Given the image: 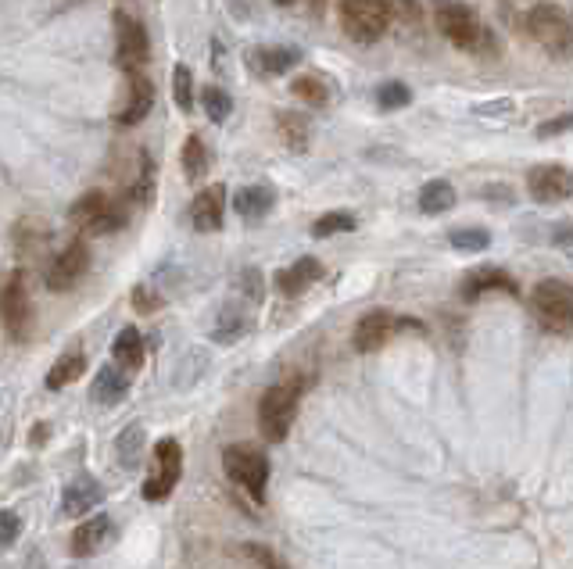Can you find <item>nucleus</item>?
<instances>
[{
    "mask_svg": "<svg viewBox=\"0 0 573 569\" xmlns=\"http://www.w3.org/2000/svg\"><path fill=\"white\" fill-rule=\"evenodd\" d=\"M434 22L441 29V36L459 51L484 54V58H488V51H495V36L488 33V26L477 18V11L459 4V0H437Z\"/></svg>",
    "mask_w": 573,
    "mask_h": 569,
    "instance_id": "f257e3e1",
    "label": "nucleus"
},
{
    "mask_svg": "<svg viewBox=\"0 0 573 569\" xmlns=\"http://www.w3.org/2000/svg\"><path fill=\"white\" fill-rule=\"evenodd\" d=\"M301 394H305V383L301 380L276 383V387H269V391L262 394V401H258V430H262V437H266L269 444L287 441L294 419H298Z\"/></svg>",
    "mask_w": 573,
    "mask_h": 569,
    "instance_id": "f03ea898",
    "label": "nucleus"
},
{
    "mask_svg": "<svg viewBox=\"0 0 573 569\" xmlns=\"http://www.w3.org/2000/svg\"><path fill=\"white\" fill-rule=\"evenodd\" d=\"M223 469L251 502H266L269 487V459L255 444H230L223 451Z\"/></svg>",
    "mask_w": 573,
    "mask_h": 569,
    "instance_id": "7ed1b4c3",
    "label": "nucleus"
},
{
    "mask_svg": "<svg viewBox=\"0 0 573 569\" xmlns=\"http://www.w3.org/2000/svg\"><path fill=\"white\" fill-rule=\"evenodd\" d=\"M527 33L538 43L541 51H548L552 58H566L573 47V29H570V15L566 8L545 0V4H534L527 11Z\"/></svg>",
    "mask_w": 573,
    "mask_h": 569,
    "instance_id": "20e7f679",
    "label": "nucleus"
},
{
    "mask_svg": "<svg viewBox=\"0 0 573 569\" xmlns=\"http://www.w3.org/2000/svg\"><path fill=\"white\" fill-rule=\"evenodd\" d=\"M394 22V8L387 0H341V29L355 43H377Z\"/></svg>",
    "mask_w": 573,
    "mask_h": 569,
    "instance_id": "39448f33",
    "label": "nucleus"
},
{
    "mask_svg": "<svg viewBox=\"0 0 573 569\" xmlns=\"http://www.w3.org/2000/svg\"><path fill=\"white\" fill-rule=\"evenodd\" d=\"M531 312L548 333L566 337L573 326V287L566 280H541L531 290Z\"/></svg>",
    "mask_w": 573,
    "mask_h": 569,
    "instance_id": "423d86ee",
    "label": "nucleus"
},
{
    "mask_svg": "<svg viewBox=\"0 0 573 569\" xmlns=\"http://www.w3.org/2000/svg\"><path fill=\"white\" fill-rule=\"evenodd\" d=\"M183 476V448L180 441H172V437H162V441L154 444V476L144 480V502H165L176 484H180Z\"/></svg>",
    "mask_w": 573,
    "mask_h": 569,
    "instance_id": "0eeeda50",
    "label": "nucleus"
},
{
    "mask_svg": "<svg viewBox=\"0 0 573 569\" xmlns=\"http://www.w3.org/2000/svg\"><path fill=\"white\" fill-rule=\"evenodd\" d=\"M0 319H4V330L15 340H29V330H33V301H29L26 276L22 272H15L0 287Z\"/></svg>",
    "mask_w": 573,
    "mask_h": 569,
    "instance_id": "6e6552de",
    "label": "nucleus"
},
{
    "mask_svg": "<svg viewBox=\"0 0 573 569\" xmlns=\"http://www.w3.org/2000/svg\"><path fill=\"white\" fill-rule=\"evenodd\" d=\"M115 33H119V51H115L119 68L126 76L144 72L147 58H151V43H147L144 26L133 15H126V11H115Z\"/></svg>",
    "mask_w": 573,
    "mask_h": 569,
    "instance_id": "1a4fd4ad",
    "label": "nucleus"
},
{
    "mask_svg": "<svg viewBox=\"0 0 573 569\" xmlns=\"http://www.w3.org/2000/svg\"><path fill=\"white\" fill-rule=\"evenodd\" d=\"M86 269H90V247H86V240L79 237L47 265V287H51L54 294H65V290H72L79 280H83Z\"/></svg>",
    "mask_w": 573,
    "mask_h": 569,
    "instance_id": "9d476101",
    "label": "nucleus"
},
{
    "mask_svg": "<svg viewBox=\"0 0 573 569\" xmlns=\"http://www.w3.org/2000/svg\"><path fill=\"white\" fill-rule=\"evenodd\" d=\"M527 190L538 204H559L573 194V179L566 165H534L527 176Z\"/></svg>",
    "mask_w": 573,
    "mask_h": 569,
    "instance_id": "9b49d317",
    "label": "nucleus"
},
{
    "mask_svg": "<svg viewBox=\"0 0 573 569\" xmlns=\"http://www.w3.org/2000/svg\"><path fill=\"white\" fill-rule=\"evenodd\" d=\"M398 333V315H391L387 308H373V312H366L355 323V333H351V344H355V351H362V355H369V351L384 348L387 340Z\"/></svg>",
    "mask_w": 573,
    "mask_h": 569,
    "instance_id": "f8f14e48",
    "label": "nucleus"
},
{
    "mask_svg": "<svg viewBox=\"0 0 573 569\" xmlns=\"http://www.w3.org/2000/svg\"><path fill=\"white\" fill-rule=\"evenodd\" d=\"M226 219V187L223 183H212L190 204V222H194L197 233H219Z\"/></svg>",
    "mask_w": 573,
    "mask_h": 569,
    "instance_id": "ddd939ff",
    "label": "nucleus"
},
{
    "mask_svg": "<svg viewBox=\"0 0 573 569\" xmlns=\"http://www.w3.org/2000/svg\"><path fill=\"white\" fill-rule=\"evenodd\" d=\"M101 502H104V484L97 476H79V480H72V484L61 491V512L69 519L90 516Z\"/></svg>",
    "mask_w": 573,
    "mask_h": 569,
    "instance_id": "4468645a",
    "label": "nucleus"
},
{
    "mask_svg": "<svg viewBox=\"0 0 573 569\" xmlns=\"http://www.w3.org/2000/svg\"><path fill=\"white\" fill-rule=\"evenodd\" d=\"M108 537H112V516L97 512V516L83 519L76 527V534H72V555H76V559H86V555L101 552Z\"/></svg>",
    "mask_w": 573,
    "mask_h": 569,
    "instance_id": "2eb2a0df",
    "label": "nucleus"
},
{
    "mask_svg": "<svg viewBox=\"0 0 573 569\" xmlns=\"http://www.w3.org/2000/svg\"><path fill=\"white\" fill-rule=\"evenodd\" d=\"M488 290H502V294H509V298H516L520 294V283L509 276V272L502 269H477L466 276V283H462V298L466 301H477L480 294H488Z\"/></svg>",
    "mask_w": 573,
    "mask_h": 569,
    "instance_id": "dca6fc26",
    "label": "nucleus"
},
{
    "mask_svg": "<svg viewBox=\"0 0 573 569\" xmlns=\"http://www.w3.org/2000/svg\"><path fill=\"white\" fill-rule=\"evenodd\" d=\"M151 104H154V83L144 72H133V76H129V101L126 108L119 111V122L122 126H137V122L147 119Z\"/></svg>",
    "mask_w": 573,
    "mask_h": 569,
    "instance_id": "f3484780",
    "label": "nucleus"
},
{
    "mask_svg": "<svg viewBox=\"0 0 573 569\" xmlns=\"http://www.w3.org/2000/svg\"><path fill=\"white\" fill-rule=\"evenodd\" d=\"M273 204H276V194H273V187H266V183H255V187H244L233 194V212L248 222L266 219V215L273 212Z\"/></svg>",
    "mask_w": 573,
    "mask_h": 569,
    "instance_id": "a211bd4d",
    "label": "nucleus"
},
{
    "mask_svg": "<svg viewBox=\"0 0 573 569\" xmlns=\"http://www.w3.org/2000/svg\"><path fill=\"white\" fill-rule=\"evenodd\" d=\"M301 61V51L298 47H255L248 54V65L262 76H283V72H291L294 65Z\"/></svg>",
    "mask_w": 573,
    "mask_h": 569,
    "instance_id": "6ab92c4d",
    "label": "nucleus"
},
{
    "mask_svg": "<svg viewBox=\"0 0 573 569\" xmlns=\"http://www.w3.org/2000/svg\"><path fill=\"white\" fill-rule=\"evenodd\" d=\"M319 276H323V265H319L316 258H298L291 269L276 272V287H280V294H287V298H298Z\"/></svg>",
    "mask_w": 573,
    "mask_h": 569,
    "instance_id": "aec40b11",
    "label": "nucleus"
},
{
    "mask_svg": "<svg viewBox=\"0 0 573 569\" xmlns=\"http://www.w3.org/2000/svg\"><path fill=\"white\" fill-rule=\"evenodd\" d=\"M112 358L122 373H137V369L144 366V337H140L137 326L119 330V337H115L112 344Z\"/></svg>",
    "mask_w": 573,
    "mask_h": 569,
    "instance_id": "412c9836",
    "label": "nucleus"
},
{
    "mask_svg": "<svg viewBox=\"0 0 573 569\" xmlns=\"http://www.w3.org/2000/svg\"><path fill=\"white\" fill-rule=\"evenodd\" d=\"M90 394H94V401H101V405H119L129 394V376L122 373L119 366H101L94 376Z\"/></svg>",
    "mask_w": 573,
    "mask_h": 569,
    "instance_id": "4be33fe9",
    "label": "nucleus"
},
{
    "mask_svg": "<svg viewBox=\"0 0 573 569\" xmlns=\"http://www.w3.org/2000/svg\"><path fill=\"white\" fill-rule=\"evenodd\" d=\"M83 373H86V355L76 348V351H69V355H61L51 366V373H47V387H51V391H61V387L76 383Z\"/></svg>",
    "mask_w": 573,
    "mask_h": 569,
    "instance_id": "5701e85b",
    "label": "nucleus"
},
{
    "mask_svg": "<svg viewBox=\"0 0 573 569\" xmlns=\"http://www.w3.org/2000/svg\"><path fill=\"white\" fill-rule=\"evenodd\" d=\"M251 319L240 308H223L219 312V323L212 326V340L215 344H237L240 337H248Z\"/></svg>",
    "mask_w": 573,
    "mask_h": 569,
    "instance_id": "b1692460",
    "label": "nucleus"
},
{
    "mask_svg": "<svg viewBox=\"0 0 573 569\" xmlns=\"http://www.w3.org/2000/svg\"><path fill=\"white\" fill-rule=\"evenodd\" d=\"M455 204V187L448 179H430L420 190V212L423 215H445Z\"/></svg>",
    "mask_w": 573,
    "mask_h": 569,
    "instance_id": "393cba45",
    "label": "nucleus"
},
{
    "mask_svg": "<svg viewBox=\"0 0 573 569\" xmlns=\"http://www.w3.org/2000/svg\"><path fill=\"white\" fill-rule=\"evenodd\" d=\"M276 133L291 151H305L308 147V119L298 111H280L276 115Z\"/></svg>",
    "mask_w": 573,
    "mask_h": 569,
    "instance_id": "a878e982",
    "label": "nucleus"
},
{
    "mask_svg": "<svg viewBox=\"0 0 573 569\" xmlns=\"http://www.w3.org/2000/svg\"><path fill=\"white\" fill-rule=\"evenodd\" d=\"M115 455H119L122 469H137L140 455H144V426L140 423L126 426L119 434V441H115Z\"/></svg>",
    "mask_w": 573,
    "mask_h": 569,
    "instance_id": "bb28decb",
    "label": "nucleus"
},
{
    "mask_svg": "<svg viewBox=\"0 0 573 569\" xmlns=\"http://www.w3.org/2000/svg\"><path fill=\"white\" fill-rule=\"evenodd\" d=\"M108 204H112V197L108 194H101V190H90V194H83L76 204H72V222H76L79 230H86L90 222L97 219V215H104L108 212Z\"/></svg>",
    "mask_w": 573,
    "mask_h": 569,
    "instance_id": "cd10ccee",
    "label": "nucleus"
},
{
    "mask_svg": "<svg viewBox=\"0 0 573 569\" xmlns=\"http://www.w3.org/2000/svg\"><path fill=\"white\" fill-rule=\"evenodd\" d=\"M294 97H301V101L308 104V108H323L326 101H330V86H326V79L319 76H298L291 83Z\"/></svg>",
    "mask_w": 573,
    "mask_h": 569,
    "instance_id": "c85d7f7f",
    "label": "nucleus"
},
{
    "mask_svg": "<svg viewBox=\"0 0 573 569\" xmlns=\"http://www.w3.org/2000/svg\"><path fill=\"white\" fill-rule=\"evenodd\" d=\"M183 172H187V179H194V183L208 172V151L201 136H187V144H183Z\"/></svg>",
    "mask_w": 573,
    "mask_h": 569,
    "instance_id": "c756f323",
    "label": "nucleus"
},
{
    "mask_svg": "<svg viewBox=\"0 0 573 569\" xmlns=\"http://www.w3.org/2000/svg\"><path fill=\"white\" fill-rule=\"evenodd\" d=\"M448 244H452L455 251H462V255H480V251H488L491 233L480 230V226H466V230H452Z\"/></svg>",
    "mask_w": 573,
    "mask_h": 569,
    "instance_id": "7c9ffc66",
    "label": "nucleus"
},
{
    "mask_svg": "<svg viewBox=\"0 0 573 569\" xmlns=\"http://www.w3.org/2000/svg\"><path fill=\"white\" fill-rule=\"evenodd\" d=\"M201 104H205L208 119L212 122H226L230 119V111H233V97L226 94L223 86H205V90H201Z\"/></svg>",
    "mask_w": 573,
    "mask_h": 569,
    "instance_id": "2f4dec72",
    "label": "nucleus"
},
{
    "mask_svg": "<svg viewBox=\"0 0 573 569\" xmlns=\"http://www.w3.org/2000/svg\"><path fill=\"white\" fill-rule=\"evenodd\" d=\"M355 230V215L351 212H326L312 222V237H337V233Z\"/></svg>",
    "mask_w": 573,
    "mask_h": 569,
    "instance_id": "473e14b6",
    "label": "nucleus"
},
{
    "mask_svg": "<svg viewBox=\"0 0 573 569\" xmlns=\"http://www.w3.org/2000/svg\"><path fill=\"white\" fill-rule=\"evenodd\" d=\"M172 97L180 104V111H194V76L187 65L172 68Z\"/></svg>",
    "mask_w": 573,
    "mask_h": 569,
    "instance_id": "72a5a7b5",
    "label": "nucleus"
},
{
    "mask_svg": "<svg viewBox=\"0 0 573 569\" xmlns=\"http://www.w3.org/2000/svg\"><path fill=\"white\" fill-rule=\"evenodd\" d=\"M122 226H126V212H122L119 204H108V212L97 215L83 233H90V237H108V233L122 230Z\"/></svg>",
    "mask_w": 573,
    "mask_h": 569,
    "instance_id": "f704fd0d",
    "label": "nucleus"
},
{
    "mask_svg": "<svg viewBox=\"0 0 573 569\" xmlns=\"http://www.w3.org/2000/svg\"><path fill=\"white\" fill-rule=\"evenodd\" d=\"M409 101H412V90L405 83H384L377 90V104L384 111H398V108H405Z\"/></svg>",
    "mask_w": 573,
    "mask_h": 569,
    "instance_id": "c9c22d12",
    "label": "nucleus"
},
{
    "mask_svg": "<svg viewBox=\"0 0 573 569\" xmlns=\"http://www.w3.org/2000/svg\"><path fill=\"white\" fill-rule=\"evenodd\" d=\"M244 555H248L255 566H262V569H287L280 559L273 555V548H266V544H255V541H248L244 544Z\"/></svg>",
    "mask_w": 573,
    "mask_h": 569,
    "instance_id": "e433bc0d",
    "label": "nucleus"
},
{
    "mask_svg": "<svg viewBox=\"0 0 573 569\" xmlns=\"http://www.w3.org/2000/svg\"><path fill=\"white\" fill-rule=\"evenodd\" d=\"M18 534H22V519H18V512L0 509V544L8 548V544L18 541Z\"/></svg>",
    "mask_w": 573,
    "mask_h": 569,
    "instance_id": "4c0bfd02",
    "label": "nucleus"
},
{
    "mask_svg": "<svg viewBox=\"0 0 573 569\" xmlns=\"http://www.w3.org/2000/svg\"><path fill=\"white\" fill-rule=\"evenodd\" d=\"M165 301L158 298V294H154L151 287H137L133 290V308H137L140 315H151V312H158V308H162Z\"/></svg>",
    "mask_w": 573,
    "mask_h": 569,
    "instance_id": "58836bf2",
    "label": "nucleus"
},
{
    "mask_svg": "<svg viewBox=\"0 0 573 569\" xmlns=\"http://www.w3.org/2000/svg\"><path fill=\"white\" fill-rule=\"evenodd\" d=\"M133 197H137L140 204H151L154 201V165L144 158V172H140V183L133 187Z\"/></svg>",
    "mask_w": 573,
    "mask_h": 569,
    "instance_id": "ea45409f",
    "label": "nucleus"
},
{
    "mask_svg": "<svg viewBox=\"0 0 573 569\" xmlns=\"http://www.w3.org/2000/svg\"><path fill=\"white\" fill-rule=\"evenodd\" d=\"M240 287L251 301H262V272L258 269H244L240 272Z\"/></svg>",
    "mask_w": 573,
    "mask_h": 569,
    "instance_id": "a19ab883",
    "label": "nucleus"
},
{
    "mask_svg": "<svg viewBox=\"0 0 573 569\" xmlns=\"http://www.w3.org/2000/svg\"><path fill=\"white\" fill-rule=\"evenodd\" d=\"M563 129H570V115H559L556 122H545V126L538 129V136H556L563 133Z\"/></svg>",
    "mask_w": 573,
    "mask_h": 569,
    "instance_id": "79ce46f5",
    "label": "nucleus"
},
{
    "mask_svg": "<svg viewBox=\"0 0 573 569\" xmlns=\"http://www.w3.org/2000/svg\"><path fill=\"white\" fill-rule=\"evenodd\" d=\"M276 4H294V0H276Z\"/></svg>",
    "mask_w": 573,
    "mask_h": 569,
    "instance_id": "37998d69",
    "label": "nucleus"
}]
</instances>
